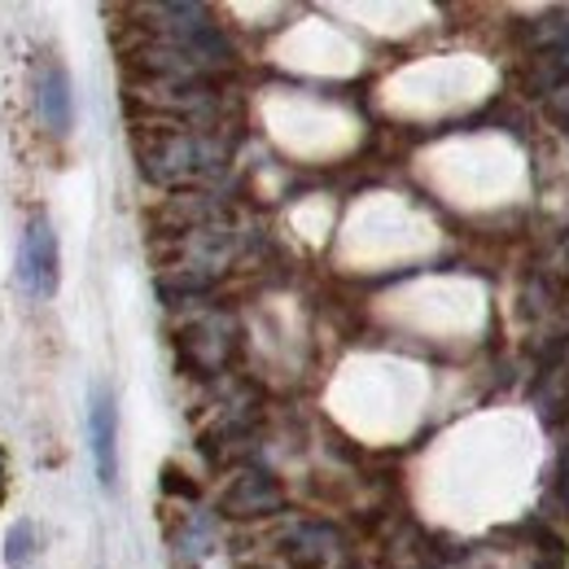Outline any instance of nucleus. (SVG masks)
<instances>
[{"label": "nucleus", "mask_w": 569, "mask_h": 569, "mask_svg": "<svg viewBox=\"0 0 569 569\" xmlns=\"http://www.w3.org/2000/svg\"><path fill=\"white\" fill-rule=\"evenodd\" d=\"M543 110H548V123H552V128L569 141V79L552 92V97H548V101H543Z\"/></svg>", "instance_id": "13"}, {"label": "nucleus", "mask_w": 569, "mask_h": 569, "mask_svg": "<svg viewBox=\"0 0 569 569\" xmlns=\"http://www.w3.org/2000/svg\"><path fill=\"white\" fill-rule=\"evenodd\" d=\"M535 408L548 429H569V359L543 372V381L535 390Z\"/></svg>", "instance_id": "9"}, {"label": "nucleus", "mask_w": 569, "mask_h": 569, "mask_svg": "<svg viewBox=\"0 0 569 569\" xmlns=\"http://www.w3.org/2000/svg\"><path fill=\"white\" fill-rule=\"evenodd\" d=\"M88 447H92V469L106 496L119 491V399L110 386H92L88 395Z\"/></svg>", "instance_id": "6"}, {"label": "nucleus", "mask_w": 569, "mask_h": 569, "mask_svg": "<svg viewBox=\"0 0 569 569\" xmlns=\"http://www.w3.org/2000/svg\"><path fill=\"white\" fill-rule=\"evenodd\" d=\"M284 503H289V496L277 482V473H268L259 465H241L223 482V491L214 499V512L223 521H268V517H281Z\"/></svg>", "instance_id": "2"}, {"label": "nucleus", "mask_w": 569, "mask_h": 569, "mask_svg": "<svg viewBox=\"0 0 569 569\" xmlns=\"http://www.w3.org/2000/svg\"><path fill=\"white\" fill-rule=\"evenodd\" d=\"M548 499H552V508H557V517L569 526V447L557 451V460H552V478H548Z\"/></svg>", "instance_id": "11"}, {"label": "nucleus", "mask_w": 569, "mask_h": 569, "mask_svg": "<svg viewBox=\"0 0 569 569\" xmlns=\"http://www.w3.org/2000/svg\"><path fill=\"white\" fill-rule=\"evenodd\" d=\"M557 320H561V329H566V342H569V284H566V293L557 298Z\"/></svg>", "instance_id": "15"}, {"label": "nucleus", "mask_w": 569, "mask_h": 569, "mask_svg": "<svg viewBox=\"0 0 569 569\" xmlns=\"http://www.w3.org/2000/svg\"><path fill=\"white\" fill-rule=\"evenodd\" d=\"M128 144L141 180L162 193H214L232 162V144L223 132H193L176 123H132Z\"/></svg>", "instance_id": "1"}, {"label": "nucleus", "mask_w": 569, "mask_h": 569, "mask_svg": "<svg viewBox=\"0 0 569 569\" xmlns=\"http://www.w3.org/2000/svg\"><path fill=\"white\" fill-rule=\"evenodd\" d=\"M162 496H176V499H193L202 496V487L180 469V465H162Z\"/></svg>", "instance_id": "12"}, {"label": "nucleus", "mask_w": 569, "mask_h": 569, "mask_svg": "<svg viewBox=\"0 0 569 569\" xmlns=\"http://www.w3.org/2000/svg\"><path fill=\"white\" fill-rule=\"evenodd\" d=\"M176 351H180V363L193 377H219L232 363V351H237V325L219 311H207V316L189 320L176 333Z\"/></svg>", "instance_id": "3"}, {"label": "nucleus", "mask_w": 569, "mask_h": 569, "mask_svg": "<svg viewBox=\"0 0 569 569\" xmlns=\"http://www.w3.org/2000/svg\"><path fill=\"white\" fill-rule=\"evenodd\" d=\"M36 106H40V123L53 132V137H71L74 128V92H71V74L58 58H49L40 74H36Z\"/></svg>", "instance_id": "8"}, {"label": "nucleus", "mask_w": 569, "mask_h": 569, "mask_svg": "<svg viewBox=\"0 0 569 569\" xmlns=\"http://www.w3.org/2000/svg\"><path fill=\"white\" fill-rule=\"evenodd\" d=\"M342 569H351V566H342Z\"/></svg>", "instance_id": "17"}, {"label": "nucleus", "mask_w": 569, "mask_h": 569, "mask_svg": "<svg viewBox=\"0 0 569 569\" xmlns=\"http://www.w3.org/2000/svg\"><path fill=\"white\" fill-rule=\"evenodd\" d=\"M557 259H561V277L569 281V228L561 232V241H557Z\"/></svg>", "instance_id": "14"}, {"label": "nucleus", "mask_w": 569, "mask_h": 569, "mask_svg": "<svg viewBox=\"0 0 569 569\" xmlns=\"http://www.w3.org/2000/svg\"><path fill=\"white\" fill-rule=\"evenodd\" d=\"M277 557L289 569H338L342 566V530L333 521H311V517H298V521H284L272 539Z\"/></svg>", "instance_id": "4"}, {"label": "nucleus", "mask_w": 569, "mask_h": 569, "mask_svg": "<svg viewBox=\"0 0 569 569\" xmlns=\"http://www.w3.org/2000/svg\"><path fill=\"white\" fill-rule=\"evenodd\" d=\"M228 223V202L219 193H167L149 211V237H189Z\"/></svg>", "instance_id": "7"}, {"label": "nucleus", "mask_w": 569, "mask_h": 569, "mask_svg": "<svg viewBox=\"0 0 569 569\" xmlns=\"http://www.w3.org/2000/svg\"><path fill=\"white\" fill-rule=\"evenodd\" d=\"M0 499H4V451H0Z\"/></svg>", "instance_id": "16"}, {"label": "nucleus", "mask_w": 569, "mask_h": 569, "mask_svg": "<svg viewBox=\"0 0 569 569\" xmlns=\"http://www.w3.org/2000/svg\"><path fill=\"white\" fill-rule=\"evenodd\" d=\"M36 521H27V517H18L13 526H9V535H4V566L9 569H31L36 561Z\"/></svg>", "instance_id": "10"}, {"label": "nucleus", "mask_w": 569, "mask_h": 569, "mask_svg": "<svg viewBox=\"0 0 569 569\" xmlns=\"http://www.w3.org/2000/svg\"><path fill=\"white\" fill-rule=\"evenodd\" d=\"M62 281V250H58V232L44 214H36L27 228H22V241H18V284L31 293V298H53Z\"/></svg>", "instance_id": "5"}]
</instances>
